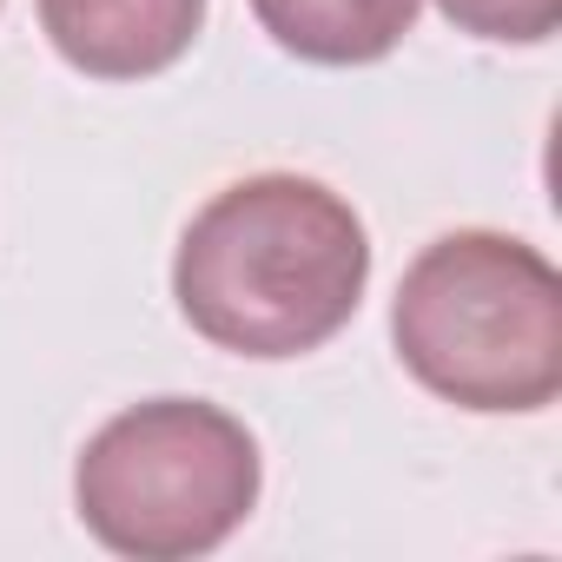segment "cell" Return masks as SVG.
<instances>
[{
    "label": "cell",
    "mask_w": 562,
    "mask_h": 562,
    "mask_svg": "<svg viewBox=\"0 0 562 562\" xmlns=\"http://www.w3.org/2000/svg\"><path fill=\"white\" fill-rule=\"evenodd\" d=\"M437 8L457 34L496 47H542L562 27V0H437Z\"/></svg>",
    "instance_id": "8992f818"
},
{
    "label": "cell",
    "mask_w": 562,
    "mask_h": 562,
    "mask_svg": "<svg viewBox=\"0 0 562 562\" xmlns=\"http://www.w3.org/2000/svg\"><path fill=\"white\" fill-rule=\"evenodd\" d=\"M0 8H8V0H0Z\"/></svg>",
    "instance_id": "52a82bcc"
},
{
    "label": "cell",
    "mask_w": 562,
    "mask_h": 562,
    "mask_svg": "<svg viewBox=\"0 0 562 562\" xmlns=\"http://www.w3.org/2000/svg\"><path fill=\"white\" fill-rule=\"evenodd\" d=\"M41 34L87 80H153L179 67L205 27V0H34Z\"/></svg>",
    "instance_id": "277c9868"
},
{
    "label": "cell",
    "mask_w": 562,
    "mask_h": 562,
    "mask_svg": "<svg viewBox=\"0 0 562 562\" xmlns=\"http://www.w3.org/2000/svg\"><path fill=\"white\" fill-rule=\"evenodd\" d=\"M258 437L205 397H146L106 417L74 463L87 536L133 562H192L258 509Z\"/></svg>",
    "instance_id": "3957f363"
},
{
    "label": "cell",
    "mask_w": 562,
    "mask_h": 562,
    "mask_svg": "<svg viewBox=\"0 0 562 562\" xmlns=\"http://www.w3.org/2000/svg\"><path fill=\"white\" fill-rule=\"evenodd\" d=\"M391 345L457 411H549L562 391V271L516 232H443L397 278Z\"/></svg>",
    "instance_id": "7a4b0ae2"
},
{
    "label": "cell",
    "mask_w": 562,
    "mask_h": 562,
    "mask_svg": "<svg viewBox=\"0 0 562 562\" xmlns=\"http://www.w3.org/2000/svg\"><path fill=\"white\" fill-rule=\"evenodd\" d=\"M258 27L312 67H378L404 47L424 0H251Z\"/></svg>",
    "instance_id": "5b68a950"
},
{
    "label": "cell",
    "mask_w": 562,
    "mask_h": 562,
    "mask_svg": "<svg viewBox=\"0 0 562 562\" xmlns=\"http://www.w3.org/2000/svg\"><path fill=\"white\" fill-rule=\"evenodd\" d=\"M371 285V232L312 172H251L212 192L172 251L179 318L232 358H305L331 345Z\"/></svg>",
    "instance_id": "6da1fadb"
}]
</instances>
